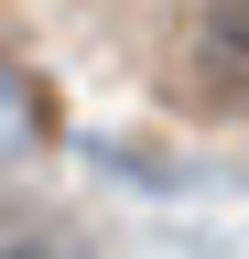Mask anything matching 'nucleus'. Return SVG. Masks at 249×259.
Returning <instances> with one entry per match:
<instances>
[{
  "label": "nucleus",
  "instance_id": "obj_1",
  "mask_svg": "<svg viewBox=\"0 0 249 259\" xmlns=\"http://www.w3.org/2000/svg\"><path fill=\"white\" fill-rule=\"evenodd\" d=\"M195 76L217 108H249V0H217L195 22Z\"/></svg>",
  "mask_w": 249,
  "mask_h": 259
},
{
  "label": "nucleus",
  "instance_id": "obj_2",
  "mask_svg": "<svg viewBox=\"0 0 249 259\" xmlns=\"http://www.w3.org/2000/svg\"><path fill=\"white\" fill-rule=\"evenodd\" d=\"M0 259H65L54 238H0Z\"/></svg>",
  "mask_w": 249,
  "mask_h": 259
}]
</instances>
